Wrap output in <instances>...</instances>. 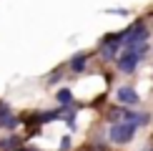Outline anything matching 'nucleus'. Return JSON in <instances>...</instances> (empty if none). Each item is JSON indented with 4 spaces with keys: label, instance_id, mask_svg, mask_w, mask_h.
<instances>
[{
    "label": "nucleus",
    "instance_id": "obj_1",
    "mask_svg": "<svg viewBox=\"0 0 153 151\" xmlns=\"http://www.w3.org/2000/svg\"><path fill=\"white\" fill-rule=\"evenodd\" d=\"M146 50H148V46H146V43H141L138 48L126 50V53L118 58V71H123V73H133V71H136V66H138V61L143 58Z\"/></svg>",
    "mask_w": 153,
    "mask_h": 151
},
{
    "label": "nucleus",
    "instance_id": "obj_2",
    "mask_svg": "<svg viewBox=\"0 0 153 151\" xmlns=\"http://www.w3.org/2000/svg\"><path fill=\"white\" fill-rule=\"evenodd\" d=\"M136 129H138V126H136V123H131V121H118V123H113V126H111L108 136H111V141H113V144H128L131 138L136 136Z\"/></svg>",
    "mask_w": 153,
    "mask_h": 151
},
{
    "label": "nucleus",
    "instance_id": "obj_3",
    "mask_svg": "<svg viewBox=\"0 0 153 151\" xmlns=\"http://www.w3.org/2000/svg\"><path fill=\"white\" fill-rule=\"evenodd\" d=\"M148 40V28H146L143 23H136L133 28H128L123 33V48L126 50H131V48H138L141 43Z\"/></svg>",
    "mask_w": 153,
    "mask_h": 151
},
{
    "label": "nucleus",
    "instance_id": "obj_4",
    "mask_svg": "<svg viewBox=\"0 0 153 151\" xmlns=\"http://www.w3.org/2000/svg\"><path fill=\"white\" fill-rule=\"evenodd\" d=\"M111 118H113V121H116V118H123V121H131V123H136V126L148 123V116H146V113H136V111H131V108H113L111 111Z\"/></svg>",
    "mask_w": 153,
    "mask_h": 151
},
{
    "label": "nucleus",
    "instance_id": "obj_5",
    "mask_svg": "<svg viewBox=\"0 0 153 151\" xmlns=\"http://www.w3.org/2000/svg\"><path fill=\"white\" fill-rule=\"evenodd\" d=\"M116 96H118V101H120V103H126V106H138V101H141V98H138V93L133 91L131 86L118 88V93H116Z\"/></svg>",
    "mask_w": 153,
    "mask_h": 151
},
{
    "label": "nucleus",
    "instance_id": "obj_6",
    "mask_svg": "<svg viewBox=\"0 0 153 151\" xmlns=\"http://www.w3.org/2000/svg\"><path fill=\"white\" fill-rule=\"evenodd\" d=\"M85 63H88V53H75L73 58H71V71H75V73H80L83 68H85Z\"/></svg>",
    "mask_w": 153,
    "mask_h": 151
},
{
    "label": "nucleus",
    "instance_id": "obj_7",
    "mask_svg": "<svg viewBox=\"0 0 153 151\" xmlns=\"http://www.w3.org/2000/svg\"><path fill=\"white\" fill-rule=\"evenodd\" d=\"M18 144H20V138H18V136H5V138H0V149H3V151H15Z\"/></svg>",
    "mask_w": 153,
    "mask_h": 151
},
{
    "label": "nucleus",
    "instance_id": "obj_8",
    "mask_svg": "<svg viewBox=\"0 0 153 151\" xmlns=\"http://www.w3.org/2000/svg\"><path fill=\"white\" fill-rule=\"evenodd\" d=\"M55 98H58L60 106H71V103H73V93H71V88H60Z\"/></svg>",
    "mask_w": 153,
    "mask_h": 151
},
{
    "label": "nucleus",
    "instance_id": "obj_9",
    "mask_svg": "<svg viewBox=\"0 0 153 151\" xmlns=\"http://www.w3.org/2000/svg\"><path fill=\"white\" fill-rule=\"evenodd\" d=\"M58 149H60V151H68V149H71V136H63V141H60Z\"/></svg>",
    "mask_w": 153,
    "mask_h": 151
},
{
    "label": "nucleus",
    "instance_id": "obj_10",
    "mask_svg": "<svg viewBox=\"0 0 153 151\" xmlns=\"http://www.w3.org/2000/svg\"><path fill=\"white\" fill-rule=\"evenodd\" d=\"M20 151H33V149H20Z\"/></svg>",
    "mask_w": 153,
    "mask_h": 151
}]
</instances>
